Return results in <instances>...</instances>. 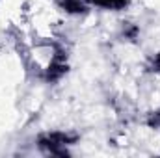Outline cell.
<instances>
[{
	"instance_id": "obj_1",
	"label": "cell",
	"mask_w": 160,
	"mask_h": 158,
	"mask_svg": "<svg viewBox=\"0 0 160 158\" xmlns=\"http://www.w3.org/2000/svg\"><path fill=\"white\" fill-rule=\"evenodd\" d=\"M78 140L77 134L71 132H50V134H43L38 138V147L43 149L48 155H56V156H67V145H73Z\"/></svg>"
},
{
	"instance_id": "obj_2",
	"label": "cell",
	"mask_w": 160,
	"mask_h": 158,
	"mask_svg": "<svg viewBox=\"0 0 160 158\" xmlns=\"http://www.w3.org/2000/svg\"><path fill=\"white\" fill-rule=\"evenodd\" d=\"M65 73H67V65H63L60 60H54V63L47 69L45 78L48 80V82H54V80H60Z\"/></svg>"
},
{
	"instance_id": "obj_3",
	"label": "cell",
	"mask_w": 160,
	"mask_h": 158,
	"mask_svg": "<svg viewBox=\"0 0 160 158\" xmlns=\"http://www.w3.org/2000/svg\"><path fill=\"white\" fill-rule=\"evenodd\" d=\"M60 6L67 13H73V15H78V13H86L88 11V6H86L84 0H62Z\"/></svg>"
},
{
	"instance_id": "obj_4",
	"label": "cell",
	"mask_w": 160,
	"mask_h": 158,
	"mask_svg": "<svg viewBox=\"0 0 160 158\" xmlns=\"http://www.w3.org/2000/svg\"><path fill=\"white\" fill-rule=\"evenodd\" d=\"M91 4L104 9H123L127 6V0H91Z\"/></svg>"
},
{
	"instance_id": "obj_5",
	"label": "cell",
	"mask_w": 160,
	"mask_h": 158,
	"mask_svg": "<svg viewBox=\"0 0 160 158\" xmlns=\"http://www.w3.org/2000/svg\"><path fill=\"white\" fill-rule=\"evenodd\" d=\"M123 37L125 39H136L138 37V26L132 24V22H125L123 24Z\"/></svg>"
},
{
	"instance_id": "obj_6",
	"label": "cell",
	"mask_w": 160,
	"mask_h": 158,
	"mask_svg": "<svg viewBox=\"0 0 160 158\" xmlns=\"http://www.w3.org/2000/svg\"><path fill=\"white\" fill-rule=\"evenodd\" d=\"M145 123H147L151 128H158L160 130V110L158 112H151V114L147 116V119H145Z\"/></svg>"
},
{
	"instance_id": "obj_7",
	"label": "cell",
	"mask_w": 160,
	"mask_h": 158,
	"mask_svg": "<svg viewBox=\"0 0 160 158\" xmlns=\"http://www.w3.org/2000/svg\"><path fill=\"white\" fill-rule=\"evenodd\" d=\"M149 69H151V71H155V73H160V54H155V56L151 58Z\"/></svg>"
}]
</instances>
